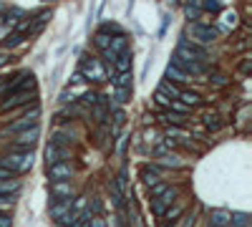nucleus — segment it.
Segmentation results:
<instances>
[{"label": "nucleus", "instance_id": "nucleus-32", "mask_svg": "<svg viewBox=\"0 0 252 227\" xmlns=\"http://www.w3.org/2000/svg\"><path fill=\"white\" fill-rule=\"evenodd\" d=\"M167 189V185H164V182H156V185L152 187V197H159L161 192H164Z\"/></svg>", "mask_w": 252, "mask_h": 227}, {"label": "nucleus", "instance_id": "nucleus-20", "mask_svg": "<svg viewBox=\"0 0 252 227\" xmlns=\"http://www.w3.org/2000/svg\"><path fill=\"white\" fill-rule=\"evenodd\" d=\"M161 119H164L167 124H174V126H179V124H184V121H187V116H184V114H176V111H167Z\"/></svg>", "mask_w": 252, "mask_h": 227}, {"label": "nucleus", "instance_id": "nucleus-15", "mask_svg": "<svg viewBox=\"0 0 252 227\" xmlns=\"http://www.w3.org/2000/svg\"><path fill=\"white\" fill-rule=\"evenodd\" d=\"M167 79H169V81H176V83H184V81H192V79H189V76H187L184 71H179V68H176V66H172V63L167 66Z\"/></svg>", "mask_w": 252, "mask_h": 227}, {"label": "nucleus", "instance_id": "nucleus-27", "mask_svg": "<svg viewBox=\"0 0 252 227\" xmlns=\"http://www.w3.org/2000/svg\"><path fill=\"white\" fill-rule=\"evenodd\" d=\"M182 212H184V207H182V205H176L174 209H167V212H164V215H167V220H169V222H174L176 217H179V215H182Z\"/></svg>", "mask_w": 252, "mask_h": 227}, {"label": "nucleus", "instance_id": "nucleus-34", "mask_svg": "<svg viewBox=\"0 0 252 227\" xmlns=\"http://www.w3.org/2000/svg\"><path fill=\"white\" fill-rule=\"evenodd\" d=\"M124 119H126V116H124V111H121V109H116V116H114V124H116V129L124 124Z\"/></svg>", "mask_w": 252, "mask_h": 227}, {"label": "nucleus", "instance_id": "nucleus-30", "mask_svg": "<svg viewBox=\"0 0 252 227\" xmlns=\"http://www.w3.org/2000/svg\"><path fill=\"white\" fill-rule=\"evenodd\" d=\"M101 33H106V36H109V33H116V36H118V33H121V28H118L116 23H106V25H103V30H101Z\"/></svg>", "mask_w": 252, "mask_h": 227}, {"label": "nucleus", "instance_id": "nucleus-28", "mask_svg": "<svg viewBox=\"0 0 252 227\" xmlns=\"http://www.w3.org/2000/svg\"><path fill=\"white\" fill-rule=\"evenodd\" d=\"M222 21H225V25H230V28H234L237 23H240V21H237V13H225V15H222Z\"/></svg>", "mask_w": 252, "mask_h": 227}, {"label": "nucleus", "instance_id": "nucleus-29", "mask_svg": "<svg viewBox=\"0 0 252 227\" xmlns=\"http://www.w3.org/2000/svg\"><path fill=\"white\" fill-rule=\"evenodd\" d=\"M88 227H106V220L98 217V215H94V217H88Z\"/></svg>", "mask_w": 252, "mask_h": 227}, {"label": "nucleus", "instance_id": "nucleus-14", "mask_svg": "<svg viewBox=\"0 0 252 227\" xmlns=\"http://www.w3.org/2000/svg\"><path fill=\"white\" fill-rule=\"evenodd\" d=\"M46 157H48V164H58V162H66V159H68V151H66L63 146L51 144V146L46 149Z\"/></svg>", "mask_w": 252, "mask_h": 227}, {"label": "nucleus", "instance_id": "nucleus-41", "mask_svg": "<svg viewBox=\"0 0 252 227\" xmlns=\"http://www.w3.org/2000/svg\"><path fill=\"white\" fill-rule=\"evenodd\" d=\"M71 81H73V83H83L86 79H83V76H81V73H76V76H73V79H71Z\"/></svg>", "mask_w": 252, "mask_h": 227}, {"label": "nucleus", "instance_id": "nucleus-31", "mask_svg": "<svg viewBox=\"0 0 252 227\" xmlns=\"http://www.w3.org/2000/svg\"><path fill=\"white\" fill-rule=\"evenodd\" d=\"M207 10H222V5H219V0H204L202 3Z\"/></svg>", "mask_w": 252, "mask_h": 227}, {"label": "nucleus", "instance_id": "nucleus-11", "mask_svg": "<svg viewBox=\"0 0 252 227\" xmlns=\"http://www.w3.org/2000/svg\"><path fill=\"white\" fill-rule=\"evenodd\" d=\"M131 61H134V56H131V51L126 48L124 53H118L116 58H114V71L116 73H131Z\"/></svg>", "mask_w": 252, "mask_h": 227}, {"label": "nucleus", "instance_id": "nucleus-2", "mask_svg": "<svg viewBox=\"0 0 252 227\" xmlns=\"http://www.w3.org/2000/svg\"><path fill=\"white\" fill-rule=\"evenodd\" d=\"M0 166L10 169L13 174H20V172H28L33 166V151H20V154H8L0 159Z\"/></svg>", "mask_w": 252, "mask_h": 227}, {"label": "nucleus", "instance_id": "nucleus-17", "mask_svg": "<svg viewBox=\"0 0 252 227\" xmlns=\"http://www.w3.org/2000/svg\"><path fill=\"white\" fill-rule=\"evenodd\" d=\"M159 94H164L167 99H176V96H179V88H176L172 81H164L159 86Z\"/></svg>", "mask_w": 252, "mask_h": 227}, {"label": "nucleus", "instance_id": "nucleus-39", "mask_svg": "<svg viewBox=\"0 0 252 227\" xmlns=\"http://www.w3.org/2000/svg\"><path fill=\"white\" fill-rule=\"evenodd\" d=\"M214 83H217V86H225L227 79H225V76H214Z\"/></svg>", "mask_w": 252, "mask_h": 227}, {"label": "nucleus", "instance_id": "nucleus-36", "mask_svg": "<svg viewBox=\"0 0 252 227\" xmlns=\"http://www.w3.org/2000/svg\"><path fill=\"white\" fill-rule=\"evenodd\" d=\"M20 41H23V36H20V33H16V36H10V38L5 41V45L10 48V45H16V43H20Z\"/></svg>", "mask_w": 252, "mask_h": 227}, {"label": "nucleus", "instance_id": "nucleus-12", "mask_svg": "<svg viewBox=\"0 0 252 227\" xmlns=\"http://www.w3.org/2000/svg\"><path fill=\"white\" fill-rule=\"evenodd\" d=\"M154 154L159 157V162L164 164V166H174V169H179V166H182V159L176 157V154H169V151H167V146H156V151H154Z\"/></svg>", "mask_w": 252, "mask_h": 227}, {"label": "nucleus", "instance_id": "nucleus-23", "mask_svg": "<svg viewBox=\"0 0 252 227\" xmlns=\"http://www.w3.org/2000/svg\"><path fill=\"white\" fill-rule=\"evenodd\" d=\"M204 126L210 129V131H217V129L222 126V121H219L217 116H204Z\"/></svg>", "mask_w": 252, "mask_h": 227}, {"label": "nucleus", "instance_id": "nucleus-33", "mask_svg": "<svg viewBox=\"0 0 252 227\" xmlns=\"http://www.w3.org/2000/svg\"><path fill=\"white\" fill-rule=\"evenodd\" d=\"M13 197H16V194H0V207H10Z\"/></svg>", "mask_w": 252, "mask_h": 227}, {"label": "nucleus", "instance_id": "nucleus-8", "mask_svg": "<svg viewBox=\"0 0 252 227\" xmlns=\"http://www.w3.org/2000/svg\"><path fill=\"white\" fill-rule=\"evenodd\" d=\"M71 205H73V200H58V202H53L51 205V217L58 225H63L68 220V215H71Z\"/></svg>", "mask_w": 252, "mask_h": 227}, {"label": "nucleus", "instance_id": "nucleus-9", "mask_svg": "<svg viewBox=\"0 0 252 227\" xmlns=\"http://www.w3.org/2000/svg\"><path fill=\"white\" fill-rule=\"evenodd\" d=\"M36 96H33V91H23V94H13L3 101V111H13L16 106H23V103H31Z\"/></svg>", "mask_w": 252, "mask_h": 227}, {"label": "nucleus", "instance_id": "nucleus-10", "mask_svg": "<svg viewBox=\"0 0 252 227\" xmlns=\"http://www.w3.org/2000/svg\"><path fill=\"white\" fill-rule=\"evenodd\" d=\"M189 30L197 36L199 43H212V41L217 38V28H212V25H199V23H194Z\"/></svg>", "mask_w": 252, "mask_h": 227}, {"label": "nucleus", "instance_id": "nucleus-6", "mask_svg": "<svg viewBox=\"0 0 252 227\" xmlns=\"http://www.w3.org/2000/svg\"><path fill=\"white\" fill-rule=\"evenodd\" d=\"M73 174V166L68 162H58V164H48V177L51 182H66Z\"/></svg>", "mask_w": 252, "mask_h": 227}, {"label": "nucleus", "instance_id": "nucleus-38", "mask_svg": "<svg viewBox=\"0 0 252 227\" xmlns=\"http://www.w3.org/2000/svg\"><path fill=\"white\" fill-rule=\"evenodd\" d=\"M187 15H189V21H197V18H199V10H192V8H187Z\"/></svg>", "mask_w": 252, "mask_h": 227}, {"label": "nucleus", "instance_id": "nucleus-19", "mask_svg": "<svg viewBox=\"0 0 252 227\" xmlns=\"http://www.w3.org/2000/svg\"><path fill=\"white\" fill-rule=\"evenodd\" d=\"M212 225H214V227L230 225V215H227V212H222V209H214V212H212Z\"/></svg>", "mask_w": 252, "mask_h": 227}, {"label": "nucleus", "instance_id": "nucleus-25", "mask_svg": "<svg viewBox=\"0 0 252 227\" xmlns=\"http://www.w3.org/2000/svg\"><path fill=\"white\" fill-rule=\"evenodd\" d=\"M131 99V88H116V101L118 103H126Z\"/></svg>", "mask_w": 252, "mask_h": 227}, {"label": "nucleus", "instance_id": "nucleus-22", "mask_svg": "<svg viewBox=\"0 0 252 227\" xmlns=\"http://www.w3.org/2000/svg\"><path fill=\"white\" fill-rule=\"evenodd\" d=\"M230 222H232L234 227H247L250 217L245 215V212H234V215H230Z\"/></svg>", "mask_w": 252, "mask_h": 227}, {"label": "nucleus", "instance_id": "nucleus-35", "mask_svg": "<svg viewBox=\"0 0 252 227\" xmlns=\"http://www.w3.org/2000/svg\"><path fill=\"white\" fill-rule=\"evenodd\" d=\"M156 103H159V106H167V109H169V103H172V101H169L164 94H159V91H156Z\"/></svg>", "mask_w": 252, "mask_h": 227}, {"label": "nucleus", "instance_id": "nucleus-13", "mask_svg": "<svg viewBox=\"0 0 252 227\" xmlns=\"http://www.w3.org/2000/svg\"><path fill=\"white\" fill-rule=\"evenodd\" d=\"M51 192H53V197H56L53 202H58V200H71V197H73V187H71V182H53Z\"/></svg>", "mask_w": 252, "mask_h": 227}, {"label": "nucleus", "instance_id": "nucleus-5", "mask_svg": "<svg viewBox=\"0 0 252 227\" xmlns=\"http://www.w3.org/2000/svg\"><path fill=\"white\" fill-rule=\"evenodd\" d=\"M40 116V109L36 106L33 111H28V114H23L18 121H13V124L8 126V131H13V134H20V131H25V129H31V126H36V119Z\"/></svg>", "mask_w": 252, "mask_h": 227}, {"label": "nucleus", "instance_id": "nucleus-37", "mask_svg": "<svg viewBox=\"0 0 252 227\" xmlns=\"http://www.w3.org/2000/svg\"><path fill=\"white\" fill-rule=\"evenodd\" d=\"M0 179H13V172L5 169V166H0Z\"/></svg>", "mask_w": 252, "mask_h": 227}, {"label": "nucleus", "instance_id": "nucleus-26", "mask_svg": "<svg viewBox=\"0 0 252 227\" xmlns=\"http://www.w3.org/2000/svg\"><path fill=\"white\" fill-rule=\"evenodd\" d=\"M109 43H111V38H109L106 33H96V45H98L101 51H106V48H109Z\"/></svg>", "mask_w": 252, "mask_h": 227}, {"label": "nucleus", "instance_id": "nucleus-18", "mask_svg": "<svg viewBox=\"0 0 252 227\" xmlns=\"http://www.w3.org/2000/svg\"><path fill=\"white\" fill-rule=\"evenodd\" d=\"M18 182H10V179H0V194H18Z\"/></svg>", "mask_w": 252, "mask_h": 227}, {"label": "nucleus", "instance_id": "nucleus-4", "mask_svg": "<svg viewBox=\"0 0 252 227\" xmlns=\"http://www.w3.org/2000/svg\"><path fill=\"white\" fill-rule=\"evenodd\" d=\"M126 48H129V38H126L124 33H118V36H114V38H111L109 48H106V51H101V53H103V58H106V63L111 66V63H114V58H116L118 53H124Z\"/></svg>", "mask_w": 252, "mask_h": 227}, {"label": "nucleus", "instance_id": "nucleus-16", "mask_svg": "<svg viewBox=\"0 0 252 227\" xmlns=\"http://www.w3.org/2000/svg\"><path fill=\"white\" fill-rule=\"evenodd\" d=\"M176 99H182L184 106H199L202 103L199 94H194V91H179V96H176Z\"/></svg>", "mask_w": 252, "mask_h": 227}, {"label": "nucleus", "instance_id": "nucleus-1", "mask_svg": "<svg viewBox=\"0 0 252 227\" xmlns=\"http://www.w3.org/2000/svg\"><path fill=\"white\" fill-rule=\"evenodd\" d=\"M172 66H176L179 71L189 73H204V63H199V58H194L192 53H187L184 48H176V53L172 56Z\"/></svg>", "mask_w": 252, "mask_h": 227}, {"label": "nucleus", "instance_id": "nucleus-3", "mask_svg": "<svg viewBox=\"0 0 252 227\" xmlns=\"http://www.w3.org/2000/svg\"><path fill=\"white\" fill-rule=\"evenodd\" d=\"M83 79H88V81H106V68H103V63L98 58H88V56H83V61H81V71H78Z\"/></svg>", "mask_w": 252, "mask_h": 227}, {"label": "nucleus", "instance_id": "nucleus-7", "mask_svg": "<svg viewBox=\"0 0 252 227\" xmlns=\"http://www.w3.org/2000/svg\"><path fill=\"white\" fill-rule=\"evenodd\" d=\"M38 136H40L38 126H31V129L20 131V134H18V139H16V149H25V151H31V149H33V144L38 142Z\"/></svg>", "mask_w": 252, "mask_h": 227}, {"label": "nucleus", "instance_id": "nucleus-42", "mask_svg": "<svg viewBox=\"0 0 252 227\" xmlns=\"http://www.w3.org/2000/svg\"><path fill=\"white\" fill-rule=\"evenodd\" d=\"M3 23H5V21H3V18H0V25H3Z\"/></svg>", "mask_w": 252, "mask_h": 227}, {"label": "nucleus", "instance_id": "nucleus-40", "mask_svg": "<svg viewBox=\"0 0 252 227\" xmlns=\"http://www.w3.org/2000/svg\"><path fill=\"white\" fill-rule=\"evenodd\" d=\"M187 3H189L187 8H192V5H194V10H199V5H202V0H187Z\"/></svg>", "mask_w": 252, "mask_h": 227}, {"label": "nucleus", "instance_id": "nucleus-24", "mask_svg": "<svg viewBox=\"0 0 252 227\" xmlns=\"http://www.w3.org/2000/svg\"><path fill=\"white\" fill-rule=\"evenodd\" d=\"M78 94H81L78 88H66L63 94H61V101H66V103H68V101H76V96H78Z\"/></svg>", "mask_w": 252, "mask_h": 227}, {"label": "nucleus", "instance_id": "nucleus-21", "mask_svg": "<svg viewBox=\"0 0 252 227\" xmlns=\"http://www.w3.org/2000/svg\"><path fill=\"white\" fill-rule=\"evenodd\" d=\"M114 86L116 88H131V73H116Z\"/></svg>", "mask_w": 252, "mask_h": 227}]
</instances>
